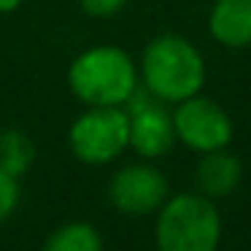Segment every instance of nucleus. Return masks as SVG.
I'll use <instances>...</instances> for the list:
<instances>
[{"label":"nucleus","instance_id":"8","mask_svg":"<svg viewBox=\"0 0 251 251\" xmlns=\"http://www.w3.org/2000/svg\"><path fill=\"white\" fill-rule=\"evenodd\" d=\"M240 178H243V168H240L238 157H232L227 149L205 151L195 168L197 192L211 197V200L213 197H227L229 192H235Z\"/></svg>","mask_w":251,"mask_h":251},{"label":"nucleus","instance_id":"2","mask_svg":"<svg viewBox=\"0 0 251 251\" xmlns=\"http://www.w3.org/2000/svg\"><path fill=\"white\" fill-rule=\"evenodd\" d=\"M141 87L138 65L122 46H89L68 68V89L84 105H125Z\"/></svg>","mask_w":251,"mask_h":251},{"label":"nucleus","instance_id":"13","mask_svg":"<svg viewBox=\"0 0 251 251\" xmlns=\"http://www.w3.org/2000/svg\"><path fill=\"white\" fill-rule=\"evenodd\" d=\"M78 6L84 14L95 19H111L127 6V0H78Z\"/></svg>","mask_w":251,"mask_h":251},{"label":"nucleus","instance_id":"3","mask_svg":"<svg viewBox=\"0 0 251 251\" xmlns=\"http://www.w3.org/2000/svg\"><path fill=\"white\" fill-rule=\"evenodd\" d=\"M222 240V216L211 197L181 192L162 202L154 222L157 251H216Z\"/></svg>","mask_w":251,"mask_h":251},{"label":"nucleus","instance_id":"14","mask_svg":"<svg viewBox=\"0 0 251 251\" xmlns=\"http://www.w3.org/2000/svg\"><path fill=\"white\" fill-rule=\"evenodd\" d=\"M22 6V0H0V14H11Z\"/></svg>","mask_w":251,"mask_h":251},{"label":"nucleus","instance_id":"10","mask_svg":"<svg viewBox=\"0 0 251 251\" xmlns=\"http://www.w3.org/2000/svg\"><path fill=\"white\" fill-rule=\"evenodd\" d=\"M41 251H103V235L89 222H65L46 235Z\"/></svg>","mask_w":251,"mask_h":251},{"label":"nucleus","instance_id":"12","mask_svg":"<svg viewBox=\"0 0 251 251\" xmlns=\"http://www.w3.org/2000/svg\"><path fill=\"white\" fill-rule=\"evenodd\" d=\"M19 200H22L19 178L0 168V224L14 216V211L19 208Z\"/></svg>","mask_w":251,"mask_h":251},{"label":"nucleus","instance_id":"6","mask_svg":"<svg viewBox=\"0 0 251 251\" xmlns=\"http://www.w3.org/2000/svg\"><path fill=\"white\" fill-rule=\"evenodd\" d=\"M127 119H130V149L143 159H157L173 149L176 127L173 111H168V103L157 100L151 92L138 87L132 98L125 103Z\"/></svg>","mask_w":251,"mask_h":251},{"label":"nucleus","instance_id":"1","mask_svg":"<svg viewBox=\"0 0 251 251\" xmlns=\"http://www.w3.org/2000/svg\"><path fill=\"white\" fill-rule=\"evenodd\" d=\"M141 87L157 100L176 105L205 87V60L184 35L165 33L149 41L138 65Z\"/></svg>","mask_w":251,"mask_h":251},{"label":"nucleus","instance_id":"7","mask_svg":"<svg viewBox=\"0 0 251 251\" xmlns=\"http://www.w3.org/2000/svg\"><path fill=\"white\" fill-rule=\"evenodd\" d=\"M170 197L165 173L151 162H132L119 168L108 181V200L125 216H149Z\"/></svg>","mask_w":251,"mask_h":251},{"label":"nucleus","instance_id":"11","mask_svg":"<svg viewBox=\"0 0 251 251\" xmlns=\"http://www.w3.org/2000/svg\"><path fill=\"white\" fill-rule=\"evenodd\" d=\"M35 162V143L22 130H3L0 132V168L11 176L22 178Z\"/></svg>","mask_w":251,"mask_h":251},{"label":"nucleus","instance_id":"4","mask_svg":"<svg viewBox=\"0 0 251 251\" xmlns=\"http://www.w3.org/2000/svg\"><path fill=\"white\" fill-rule=\"evenodd\" d=\"M68 149L84 165H111L130 149L125 105H87L68 127Z\"/></svg>","mask_w":251,"mask_h":251},{"label":"nucleus","instance_id":"15","mask_svg":"<svg viewBox=\"0 0 251 251\" xmlns=\"http://www.w3.org/2000/svg\"><path fill=\"white\" fill-rule=\"evenodd\" d=\"M0 132H3V127H0Z\"/></svg>","mask_w":251,"mask_h":251},{"label":"nucleus","instance_id":"5","mask_svg":"<svg viewBox=\"0 0 251 251\" xmlns=\"http://www.w3.org/2000/svg\"><path fill=\"white\" fill-rule=\"evenodd\" d=\"M176 141L189 146L192 151H216L227 149L232 141V119L219 103L208 98H186L173 108Z\"/></svg>","mask_w":251,"mask_h":251},{"label":"nucleus","instance_id":"9","mask_svg":"<svg viewBox=\"0 0 251 251\" xmlns=\"http://www.w3.org/2000/svg\"><path fill=\"white\" fill-rule=\"evenodd\" d=\"M208 30L222 46L243 49L251 44V0H216L208 14Z\"/></svg>","mask_w":251,"mask_h":251}]
</instances>
